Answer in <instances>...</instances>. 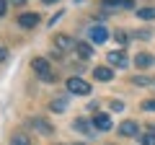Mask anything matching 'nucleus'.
Wrapping results in <instances>:
<instances>
[{
  "mask_svg": "<svg viewBox=\"0 0 155 145\" xmlns=\"http://www.w3.org/2000/svg\"><path fill=\"white\" fill-rule=\"evenodd\" d=\"M5 11H8V0H0V16H5Z\"/></svg>",
  "mask_w": 155,
  "mask_h": 145,
  "instance_id": "nucleus-24",
  "label": "nucleus"
},
{
  "mask_svg": "<svg viewBox=\"0 0 155 145\" xmlns=\"http://www.w3.org/2000/svg\"><path fill=\"white\" fill-rule=\"evenodd\" d=\"M41 3H57V0H41Z\"/></svg>",
  "mask_w": 155,
  "mask_h": 145,
  "instance_id": "nucleus-28",
  "label": "nucleus"
},
{
  "mask_svg": "<svg viewBox=\"0 0 155 145\" xmlns=\"http://www.w3.org/2000/svg\"><path fill=\"white\" fill-rule=\"evenodd\" d=\"M93 127L101 130V132H109V130L114 127V122H111L109 114H96V117H93Z\"/></svg>",
  "mask_w": 155,
  "mask_h": 145,
  "instance_id": "nucleus-6",
  "label": "nucleus"
},
{
  "mask_svg": "<svg viewBox=\"0 0 155 145\" xmlns=\"http://www.w3.org/2000/svg\"><path fill=\"white\" fill-rule=\"evenodd\" d=\"M134 36H137V39H150V31H147V29H142V31H137Z\"/></svg>",
  "mask_w": 155,
  "mask_h": 145,
  "instance_id": "nucleus-22",
  "label": "nucleus"
},
{
  "mask_svg": "<svg viewBox=\"0 0 155 145\" xmlns=\"http://www.w3.org/2000/svg\"><path fill=\"white\" fill-rule=\"evenodd\" d=\"M140 143H142V145H155V130H150V132L140 135Z\"/></svg>",
  "mask_w": 155,
  "mask_h": 145,
  "instance_id": "nucleus-17",
  "label": "nucleus"
},
{
  "mask_svg": "<svg viewBox=\"0 0 155 145\" xmlns=\"http://www.w3.org/2000/svg\"><path fill=\"white\" fill-rule=\"evenodd\" d=\"M119 135L122 137H140V124L132 122V119H127V122L119 124Z\"/></svg>",
  "mask_w": 155,
  "mask_h": 145,
  "instance_id": "nucleus-5",
  "label": "nucleus"
},
{
  "mask_svg": "<svg viewBox=\"0 0 155 145\" xmlns=\"http://www.w3.org/2000/svg\"><path fill=\"white\" fill-rule=\"evenodd\" d=\"M78 42L72 39V36H67V34H57L54 36V47L57 49H75Z\"/></svg>",
  "mask_w": 155,
  "mask_h": 145,
  "instance_id": "nucleus-7",
  "label": "nucleus"
},
{
  "mask_svg": "<svg viewBox=\"0 0 155 145\" xmlns=\"http://www.w3.org/2000/svg\"><path fill=\"white\" fill-rule=\"evenodd\" d=\"M13 5H23V3H26V0H11Z\"/></svg>",
  "mask_w": 155,
  "mask_h": 145,
  "instance_id": "nucleus-27",
  "label": "nucleus"
},
{
  "mask_svg": "<svg viewBox=\"0 0 155 145\" xmlns=\"http://www.w3.org/2000/svg\"><path fill=\"white\" fill-rule=\"evenodd\" d=\"M114 36H116V42H119V44H127V42H129V36H127V31H116Z\"/></svg>",
  "mask_w": 155,
  "mask_h": 145,
  "instance_id": "nucleus-19",
  "label": "nucleus"
},
{
  "mask_svg": "<svg viewBox=\"0 0 155 145\" xmlns=\"http://www.w3.org/2000/svg\"><path fill=\"white\" fill-rule=\"evenodd\" d=\"M134 83H137V86H150V83H155V80H153V78H145V75H137Z\"/></svg>",
  "mask_w": 155,
  "mask_h": 145,
  "instance_id": "nucleus-18",
  "label": "nucleus"
},
{
  "mask_svg": "<svg viewBox=\"0 0 155 145\" xmlns=\"http://www.w3.org/2000/svg\"><path fill=\"white\" fill-rule=\"evenodd\" d=\"M137 16L142 18V21H155V8H142Z\"/></svg>",
  "mask_w": 155,
  "mask_h": 145,
  "instance_id": "nucleus-16",
  "label": "nucleus"
},
{
  "mask_svg": "<svg viewBox=\"0 0 155 145\" xmlns=\"http://www.w3.org/2000/svg\"><path fill=\"white\" fill-rule=\"evenodd\" d=\"M75 52L83 57V60H91V57H93V47L85 44V42H78V44H75Z\"/></svg>",
  "mask_w": 155,
  "mask_h": 145,
  "instance_id": "nucleus-13",
  "label": "nucleus"
},
{
  "mask_svg": "<svg viewBox=\"0 0 155 145\" xmlns=\"http://www.w3.org/2000/svg\"><path fill=\"white\" fill-rule=\"evenodd\" d=\"M88 39L93 42V44H104V42L109 39V31H106L101 23H96V26H91V29H88Z\"/></svg>",
  "mask_w": 155,
  "mask_h": 145,
  "instance_id": "nucleus-4",
  "label": "nucleus"
},
{
  "mask_svg": "<svg viewBox=\"0 0 155 145\" xmlns=\"http://www.w3.org/2000/svg\"><path fill=\"white\" fill-rule=\"evenodd\" d=\"M78 3H83V0H78Z\"/></svg>",
  "mask_w": 155,
  "mask_h": 145,
  "instance_id": "nucleus-29",
  "label": "nucleus"
},
{
  "mask_svg": "<svg viewBox=\"0 0 155 145\" xmlns=\"http://www.w3.org/2000/svg\"><path fill=\"white\" fill-rule=\"evenodd\" d=\"M93 75H96V80L106 83V80H111V78H114V70H111V67H96V70H93Z\"/></svg>",
  "mask_w": 155,
  "mask_h": 145,
  "instance_id": "nucleus-11",
  "label": "nucleus"
},
{
  "mask_svg": "<svg viewBox=\"0 0 155 145\" xmlns=\"http://www.w3.org/2000/svg\"><path fill=\"white\" fill-rule=\"evenodd\" d=\"M31 127L36 130V132H41V135H52L54 132V127H52L49 122H44L41 117H31Z\"/></svg>",
  "mask_w": 155,
  "mask_h": 145,
  "instance_id": "nucleus-8",
  "label": "nucleus"
},
{
  "mask_svg": "<svg viewBox=\"0 0 155 145\" xmlns=\"http://www.w3.org/2000/svg\"><path fill=\"white\" fill-rule=\"evenodd\" d=\"M11 145H31V137L23 135V132H18V135H13V137H11Z\"/></svg>",
  "mask_w": 155,
  "mask_h": 145,
  "instance_id": "nucleus-15",
  "label": "nucleus"
},
{
  "mask_svg": "<svg viewBox=\"0 0 155 145\" xmlns=\"http://www.w3.org/2000/svg\"><path fill=\"white\" fill-rule=\"evenodd\" d=\"M122 5L124 8H134V0H122Z\"/></svg>",
  "mask_w": 155,
  "mask_h": 145,
  "instance_id": "nucleus-26",
  "label": "nucleus"
},
{
  "mask_svg": "<svg viewBox=\"0 0 155 145\" xmlns=\"http://www.w3.org/2000/svg\"><path fill=\"white\" fill-rule=\"evenodd\" d=\"M18 23H21L23 29L39 26V13H21V16H18Z\"/></svg>",
  "mask_w": 155,
  "mask_h": 145,
  "instance_id": "nucleus-9",
  "label": "nucleus"
},
{
  "mask_svg": "<svg viewBox=\"0 0 155 145\" xmlns=\"http://www.w3.org/2000/svg\"><path fill=\"white\" fill-rule=\"evenodd\" d=\"M155 62V55H147V52H142V55H134V67H150Z\"/></svg>",
  "mask_w": 155,
  "mask_h": 145,
  "instance_id": "nucleus-10",
  "label": "nucleus"
},
{
  "mask_svg": "<svg viewBox=\"0 0 155 145\" xmlns=\"http://www.w3.org/2000/svg\"><path fill=\"white\" fill-rule=\"evenodd\" d=\"M67 91H70L72 96H88L91 93V83H85L83 78H75V75H72V78L67 80Z\"/></svg>",
  "mask_w": 155,
  "mask_h": 145,
  "instance_id": "nucleus-2",
  "label": "nucleus"
},
{
  "mask_svg": "<svg viewBox=\"0 0 155 145\" xmlns=\"http://www.w3.org/2000/svg\"><path fill=\"white\" fill-rule=\"evenodd\" d=\"M122 0H104V8H119Z\"/></svg>",
  "mask_w": 155,
  "mask_h": 145,
  "instance_id": "nucleus-21",
  "label": "nucleus"
},
{
  "mask_svg": "<svg viewBox=\"0 0 155 145\" xmlns=\"http://www.w3.org/2000/svg\"><path fill=\"white\" fill-rule=\"evenodd\" d=\"M5 57H8V49H5V47H0V62L5 60Z\"/></svg>",
  "mask_w": 155,
  "mask_h": 145,
  "instance_id": "nucleus-25",
  "label": "nucleus"
},
{
  "mask_svg": "<svg viewBox=\"0 0 155 145\" xmlns=\"http://www.w3.org/2000/svg\"><path fill=\"white\" fill-rule=\"evenodd\" d=\"M49 109H52V112H65V109H67V96H60V99H54V101L49 104Z\"/></svg>",
  "mask_w": 155,
  "mask_h": 145,
  "instance_id": "nucleus-14",
  "label": "nucleus"
},
{
  "mask_svg": "<svg viewBox=\"0 0 155 145\" xmlns=\"http://www.w3.org/2000/svg\"><path fill=\"white\" fill-rule=\"evenodd\" d=\"M142 109H145V112H155V99H147V101H142Z\"/></svg>",
  "mask_w": 155,
  "mask_h": 145,
  "instance_id": "nucleus-20",
  "label": "nucleus"
},
{
  "mask_svg": "<svg viewBox=\"0 0 155 145\" xmlns=\"http://www.w3.org/2000/svg\"><path fill=\"white\" fill-rule=\"evenodd\" d=\"M106 60H109L111 67H127V65H129V57H127V52H124V49L109 52V55H106Z\"/></svg>",
  "mask_w": 155,
  "mask_h": 145,
  "instance_id": "nucleus-3",
  "label": "nucleus"
},
{
  "mask_svg": "<svg viewBox=\"0 0 155 145\" xmlns=\"http://www.w3.org/2000/svg\"><path fill=\"white\" fill-rule=\"evenodd\" d=\"M72 127L78 130V132H85V135H93L96 132V127H93V122H88V119H78Z\"/></svg>",
  "mask_w": 155,
  "mask_h": 145,
  "instance_id": "nucleus-12",
  "label": "nucleus"
},
{
  "mask_svg": "<svg viewBox=\"0 0 155 145\" xmlns=\"http://www.w3.org/2000/svg\"><path fill=\"white\" fill-rule=\"evenodd\" d=\"M111 109H114V112H122L124 104H122V101H111Z\"/></svg>",
  "mask_w": 155,
  "mask_h": 145,
  "instance_id": "nucleus-23",
  "label": "nucleus"
},
{
  "mask_svg": "<svg viewBox=\"0 0 155 145\" xmlns=\"http://www.w3.org/2000/svg\"><path fill=\"white\" fill-rule=\"evenodd\" d=\"M31 70L36 72L39 80H44V83H54V80H57V75L52 72V65L44 60V57H34V60H31Z\"/></svg>",
  "mask_w": 155,
  "mask_h": 145,
  "instance_id": "nucleus-1",
  "label": "nucleus"
}]
</instances>
